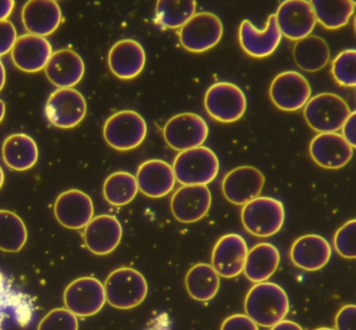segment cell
Masks as SVG:
<instances>
[{"instance_id":"8fae6325","label":"cell","mask_w":356,"mask_h":330,"mask_svg":"<svg viewBox=\"0 0 356 330\" xmlns=\"http://www.w3.org/2000/svg\"><path fill=\"white\" fill-rule=\"evenodd\" d=\"M106 300L104 285L91 277L74 280L63 293L66 308L79 317H89L97 313Z\"/></svg>"},{"instance_id":"74e56055","label":"cell","mask_w":356,"mask_h":330,"mask_svg":"<svg viewBox=\"0 0 356 330\" xmlns=\"http://www.w3.org/2000/svg\"><path fill=\"white\" fill-rule=\"evenodd\" d=\"M356 220H351L343 224L335 233L334 245L337 253L346 258H355Z\"/></svg>"},{"instance_id":"5b68a950","label":"cell","mask_w":356,"mask_h":330,"mask_svg":"<svg viewBox=\"0 0 356 330\" xmlns=\"http://www.w3.org/2000/svg\"><path fill=\"white\" fill-rule=\"evenodd\" d=\"M241 218L245 229L258 237H269L282 227L285 211L282 203L270 197H257L243 205Z\"/></svg>"},{"instance_id":"ba28073f","label":"cell","mask_w":356,"mask_h":330,"mask_svg":"<svg viewBox=\"0 0 356 330\" xmlns=\"http://www.w3.org/2000/svg\"><path fill=\"white\" fill-rule=\"evenodd\" d=\"M223 33L220 18L209 12L195 13L179 31L182 47L194 53L204 52L216 46Z\"/></svg>"},{"instance_id":"8992f818","label":"cell","mask_w":356,"mask_h":330,"mask_svg":"<svg viewBox=\"0 0 356 330\" xmlns=\"http://www.w3.org/2000/svg\"><path fill=\"white\" fill-rule=\"evenodd\" d=\"M147 124L137 112L124 110L109 117L104 123L103 135L115 149L127 151L139 146L147 134Z\"/></svg>"},{"instance_id":"9c48e42d","label":"cell","mask_w":356,"mask_h":330,"mask_svg":"<svg viewBox=\"0 0 356 330\" xmlns=\"http://www.w3.org/2000/svg\"><path fill=\"white\" fill-rule=\"evenodd\" d=\"M208 133L206 122L193 113H183L172 117L163 131L168 145L180 151L202 146Z\"/></svg>"},{"instance_id":"e575fe53","label":"cell","mask_w":356,"mask_h":330,"mask_svg":"<svg viewBox=\"0 0 356 330\" xmlns=\"http://www.w3.org/2000/svg\"><path fill=\"white\" fill-rule=\"evenodd\" d=\"M27 240V230L23 220L15 213L0 210V249L18 252Z\"/></svg>"},{"instance_id":"30bf717a","label":"cell","mask_w":356,"mask_h":330,"mask_svg":"<svg viewBox=\"0 0 356 330\" xmlns=\"http://www.w3.org/2000/svg\"><path fill=\"white\" fill-rule=\"evenodd\" d=\"M87 104L83 94L72 88H58L49 97L44 113L54 126L70 129L78 125L86 116Z\"/></svg>"},{"instance_id":"277c9868","label":"cell","mask_w":356,"mask_h":330,"mask_svg":"<svg viewBox=\"0 0 356 330\" xmlns=\"http://www.w3.org/2000/svg\"><path fill=\"white\" fill-rule=\"evenodd\" d=\"M351 111L339 95L323 92L308 100L303 115L308 125L315 131L332 133L341 129Z\"/></svg>"},{"instance_id":"9a60e30c","label":"cell","mask_w":356,"mask_h":330,"mask_svg":"<svg viewBox=\"0 0 356 330\" xmlns=\"http://www.w3.org/2000/svg\"><path fill=\"white\" fill-rule=\"evenodd\" d=\"M211 204V195L207 185H183L172 196L170 209L179 222L192 223L204 217Z\"/></svg>"},{"instance_id":"1f68e13d","label":"cell","mask_w":356,"mask_h":330,"mask_svg":"<svg viewBox=\"0 0 356 330\" xmlns=\"http://www.w3.org/2000/svg\"><path fill=\"white\" fill-rule=\"evenodd\" d=\"M310 3L316 22L330 30L346 25L355 11V2L350 0H312Z\"/></svg>"},{"instance_id":"4fadbf2b","label":"cell","mask_w":356,"mask_h":330,"mask_svg":"<svg viewBox=\"0 0 356 330\" xmlns=\"http://www.w3.org/2000/svg\"><path fill=\"white\" fill-rule=\"evenodd\" d=\"M311 93L308 81L296 71H286L277 74L269 89L273 103L285 111H295L302 108L309 99Z\"/></svg>"},{"instance_id":"d590c367","label":"cell","mask_w":356,"mask_h":330,"mask_svg":"<svg viewBox=\"0 0 356 330\" xmlns=\"http://www.w3.org/2000/svg\"><path fill=\"white\" fill-rule=\"evenodd\" d=\"M331 72L341 85H356V51L349 49L340 52L332 60Z\"/></svg>"},{"instance_id":"cb8c5ba5","label":"cell","mask_w":356,"mask_h":330,"mask_svg":"<svg viewBox=\"0 0 356 330\" xmlns=\"http://www.w3.org/2000/svg\"><path fill=\"white\" fill-rule=\"evenodd\" d=\"M136 179L140 192L151 198L168 195L174 188L176 180L172 167L159 159L143 163L138 169Z\"/></svg>"},{"instance_id":"5bb4252c","label":"cell","mask_w":356,"mask_h":330,"mask_svg":"<svg viewBox=\"0 0 356 330\" xmlns=\"http://www.w3.org/2000/svg\"><path fill=\"white\" fill-rule=\"evenodd\" d=\"M265 183V176L257 168L239 166L229 172L222 182L226 199L235 205H245L259 197Z\"/></svg>"},{"instance_id":"4dcf8cb0","label":"cell","mask_w":356,"mask_h":330,"mask_svg":"<svg viewBox=\"0 0 356 330\" xmlns=\"http://www.w3.org/2000/svg\"><path fill=\"white\" fill-rule=\"evenodd\" d=\"M185 286L189 295L200 302H207L217 294L220 276L211 265L197 263L188 271Z\"/></svg>"},{"instance_id":"4316f807","label":"cell","mask_w":356,"mask_h":330,"mask_svg":"<svg viewBox=\"0 0 356 330\" xmlns=\"http://www.w3.org/2000/svg\"><path fill=\"white\" fill-rule=\"evenodd\" d=\"M280 261V252L273 245L259 243L248 251L243 267L244 274L252 282H264L276 271Z\"/></svg>"},{"instance_id":"60d3db41","label":"cell","mask_w":356,"mask_h":330,"mask_svg":"<svg viewBox=\"0 0 356 330\" xmlns=\"http://www.w3.org/2000/svg\"><path fill=\"white\" fill-rule=\"evenodd\" d=\"M220 330H259V328L248 315L234 314L223 321Z\"/></svg>"},{"instance_id":"bcb514c9","label":"cell","mask_w":356,"mask_h":330,"mask_svg":"<svg viewBox=\"0 0 356 330\" xmlns=\"http://www.w3.org/2000/svg\"><path fill=\"white\" fill-rule=\"evenodd\" d=\"M6 113V104L4 101L0 99V123L3 120Z\"/></svg>"},{"instance_id":"c3c4849f","label":"cell","mask_w":356,"mask_h":330,"mask_svg":"<svg viewBox=\"0 0 356 330\" xmlns=\"http://www.w3.org/2000/svg\"><path fill=\"white\" fill-rule=\"evenodd\" d=\"M314 330H334V329H330V328H327V327H321V328H318V329H314Z\"/></svg>"},{"instance_id":"ee69618b","label":"cell","mask_w":356,"mask_h":330,"mask_svg":"<svg viewBox=\"0 0 356 330\" xmlns=\"http://www.w3.org/2000/svg\"><path fill=\"white\" fill-rule=\"evenodd\" d=\"M270 330H303V329L295 322L282 320L273 325Z\"/></svg>"},{"instance_id":"836d02e7","label":"cell","mask_w":356,"mask_h":330,"mask_svg":"<svg viewBox=\"0 0 356 330\" xmlns=\"http://www.w3.org/2000/svg\"><path fill=\"white\" fill-rule=\"evenodd\" d=\"M194 0H160L156 6V21L163 28H181L195 15Z\"/></svg>"},{"instance_id":"d6986e66","label":"cell","mask_w":356,"mask_h":330,"mask_svg":"<svg viewBox=\"0 0 356 330\" xmlns=\"http://www.w3.org/2000/svg\"><path fill=\"white\" fill-rule=\"evenodd\" d=\"M309 154L319 166L337 170L345 166L353 156V148L341 134L321 133L311 141Z\"/></svg>"},{"instance_id":"d4e9b609","label":"cell","mask_w":356,"mask_h":330,"mask_svg":"<svg viewBox=\"0 0 356 330\" xmlns=\"http://www.w3.org/2000/svg\"><path fill=\"white\" fill-rule=\"evenodd\" d=\"M146 56L137 41L124 39L117 42L108 52V63L111 72L121 79H131L143 70Z\"/></svg>"},{"instance_id":"7402d4cb","label":"cell","mask_w":356,"mask_h":330,"mask_svg":"<svg viewBox=\"0 0 356 330\" xmlns=\"http://www.w3.org/2000/svg\"><path fill=\"white\" fill-rule=\"evenodd\" d=\"M47 79L58 88H71L82 79L85 65L81 57L69 49L52 52L45 67Z\"/></svg>"},{"instance_id":"b9f144b4","label":"cell","mask_w":356,"mask_h":330,"mask_svg":"<svg viewBox=\"0 0 356 330\" xmlns=\"http://www.w3.org/2000/svg\"><path fill=\"white\" fill-rule=\"evenodd\" d=\"M355 124L356 113L355 111H353L341 127V135L353 148H355L356 147Z\"/></svg>"},{"instance_id":"f35d334b","label":"cell","mask_w":356,"mask_h":330,"mask_svg":"<svg viewBox=\"0 0 356 330\" xmlns=\"http://www.w3.org/2000/svg\"><path fill=\"white\" fill-rule=\"evenodd\" d=\"M14 24L8 19L0 22V56L11 51L17 40Z\"/></svg>"},{"instance_id":"7dc6e473","label":"cell","mask_w":356,"mask_h":330,"mask_svg":"<svg viewBox=\"0 0 356 330\" xmlns=\"http://www.w3.org/2000/svg\"><path fill=\"white\" fill-rule=\"evenodd\" d=\"M4 182V173L2 168L0 167V189L2 187Z\"/></svg>"},{"instance_id":"484cf974","label":"cell","mask_w":356,"mask_h":330,"mask_svg":"<svg viewBox=\"0 0 356 330\" xmlns=\"http://www.w3.org/2000/svg\"><path fill=\"white\" fill-rule=\"evenodd\" d=\"M331 254L329 242L323 237L316 234L298 238L290 250V257L293 264L307 271H316L323 267L330 261Z\"/></svg>"},{"instance_id":"d6a6232c","label":"cell","mask_w":356,"mask_h":330,"mask_svg":"<svg viewBox=\"0 0 356 330\" xmlns=\"http://www.w3.org/2000/svg\"><path fill=\"white\" fill-rule=\"evenodd\" d=\"M138 190L136 177L131 174L118 171L109 175L103 185V195L111 205L121 206L130 203Z\"/></svg>"},{"instance_id":"44dd1931","label":"cell","mask_w":356,"mask_h":330,"mask_svg":"<svg viewBox=\"0 0 356 330\" xmlns=\"http://www.w3.org/2000/svg\"><path fill=\"white\" fill-rule=\"evenodd\" d=\"M122 235L118 220L110 215H99L85 226L83 240L88 249L96 255H106L119 245Z\"/></svg>"},{"instance_id":"f546056e","label":"cell","mask_w":356,"mask_h":330,"mask_svg":"<svg viewBox=\"0 0 356 330\" xmlns=\"http://www.w3.org/2000/svg\"><path fill=\"white\" fill-rule=\"evenodd\" d=\"M296 65L302 70L314 72L323 69L330 58V48L322 38L308 35L297 41L293 51Z\"/></svg>"},{"instance_id":"f1b7e54d","label":"cell","mask_w":356,"mask_h":330,"mask_svg":"<svg viewBox=\"0 0 356 330\" xmlns=\"http://www.w3.org/2000/svg\"><path fill=\"white\" fill-rule=\"evenodd\" d=\"M33 313V306L27 295L16 290L0 273V330L4 319L14 317L19 324H28Z\"/></svg>"},{"instance_id":"8d00e7d4","label":"cell","mask_w":356,"mask_h":330,"mask_svg":"<svg viewBox=\"0 0 356 330\" xmlns=\"http://www.w3.org/2000/svg\"><path fill=\"white\" fill-rule=\"evenodd\" d=\"M76 316L67 308L50 311L40 322L38 330H78Z\"/></svg>"},{"instance_id":"ffe728a7","label":"cell","mask_w":356,"mask_h":330,"mask_svg":"<svg viewBox=\"0 0 356 330\" xmlns=\"http://www.w3.org/2000/svg\"><path fill=\"white\" fill-rule=\"evenodd\" d=\"M51 54V45L45 38L26 33L17 38L11 59L19 69L35 73L44 69Z\"/></svg>"},{"instance_id":"7c38bea8","label":"cell","mask_w":356,"mask_h":330,"mask_svg":"<svg viewBox=\"0 0 356 330\" xmlns=\"http://www.w3.org/2000/svg\"><path fill=\"white\" fill-rule=\"evenodd\" d=\"M282 35L291 40H299L312 32L316 19L309 1L286 0L280 3L275 14Z\"/></svg>"},{"instance_id":"7bdbcfd3","label":"cell","mask_w":356,"mask_h":330,"mask_svg":"<svg viewBox=\"0 0 356 330\" xmlns=\"http://www.w3.org/2000/svg\"><path fill=\"white\" fill-rule=\"evenodd\" d=\"M15 6L13 0H0V22L7 19Z\"/></svg>"},{"instance_id":"ab89813d","label":"cell","mask_w":356,"mask_h":330,"mask_svg":"<svg viewBox=\"0 0 356 330\" xmlns=\"http://www.w3.org/2000/svg\"><path fill=\"white\" fill-rule=\"evenodd\" d=\"M356 306L348 304L341 308L335 317L336 330H355Z\"/></svg>"},{"instance_id":"2e32d148","label":"cell","mask_w":356,"mask_h":330,"mask_svg":"<svg viewBox=\"0 0 356 330\" xmlns=\"http://www.w3.org/2000/svg\"><path fill=\"white\" fill-rule=\"evenodd\" d=\"M282 34L275 14L270 15L263 30L258 29L250 20H243L239 26L238 40L243 51L254 58L272 54L278 47Z\"/></svg>"},{"instance_id":"ac0fdd59","label":"cell","mask_w":356,"mask_h":330,"mask_svg":"<svg viewBox=\"0 0 356 330\" xmlns=\"http://www.w3.org/2000/svg\"><path fill=\"white\" fill-rule=\"evenodd\" d=\"M57 221L70 229L85 227L94 214L93 203L85 192L71 189L60 194L54 207Z\"/></svg>"},{"instance_id":"603a6c76","label":"cell","mask_w":356,"mask_h":330,"mask_svg":"<svg viewBox=\"0 0 356 330\" xmlns=\"http://www.w3.org/2000/svg\"><path fill=\"white\" fill-rule=\"evenodd\" d=\"M61 18L60 6L53 0H30L22 10V23L28 33L44 38L58 28Z\"/></svg>"},{"instance_id":"52a82bcc","label":"cell","mask_w":356,"mask_h":330,"mask_svg":"<svg viewBox=\"0 0 356 330\" xmlns=\"http://www.w3.org/2000/svg\"><path fill=\"white\" fill-rule=\"evenodd\" d=\"M204 103L207 113L223 123L239 119L247 107L244 92L229 82H218L211 85L206 92Z\"/></svg>"},{"instance_id":"6da1fadb","label":"cell","mask_w":356,"mask_h":330,"mask_svg":"<svg viewBox=\"0 0 356 330\" xmlns=\"http://www.w3.org/2000/svg\"><path fill=\"white\" fill-rule=\"evenodd\" d=\"M244 309L257 325L272 327L284 320L289 311V300L284 290L272 282L254 285L245 296Z\"/></svg>"},{"instance_id":"3957f363","label":"cell","mask_w":356,"mask_h":330,"mask_svg":"<svg viewBox=\"0 0 356 330\" xmlns=\"http://www.w3.org/2000/svg\"><path fill=\"white\" fill-rule=\"evenodd\" d=\"M106 299L114 308L129 309L139 305L147 294V283L136 270L123 267L113 271L104 285Z\"/></svg>"},{"instance_id":"f6af8a7d","label":"cell","mask_w":356,"mask_h":330,"mask_svg":"<svg viewBox=\"0 0 356 330\" xmlns=\"http://www.w3.org/2000/svg\"><path fill=\"white\" fill-rule=\"evenodd\" d=\"M6 82V70L5 67L0 60V92L3 88Z\"/></svg>"},{"instance_id":"7a4b0ae2","label":"cell","mask_w":356,"mask_h":330,"mask_svg":"<svg viewBox=\"0 0 356 330\" xmlns=\"http://www.w3.org/2000/svg\"><path fill=\"white\" fill-rule=\"evenodd\" d=\"M172 170L175 179L184 185H206L218 175L219 160L211 149L200 146L179 153Z\"/></svg>"},{"instance_id":"e0dca14e","label":"cell","mask_w":356,"mask_h":330,"mask_svg":"<svg viewBox=\"0 0 356 330\" xmlns=\"http://www.w3.org/2000/svg\"><path fill=\"white\" fill-rule=\"evenodd\" d=\"M248 251L245 239L238 234L229 233L216 243L211 254V266L219 276L233 278L243 270Z\"/></svg>"},{"instance_id":"83f0119b","label":"cell","mask_w":356,"mask_h":330,"mask_svg":"<svg viewBox=\"0 0 356 330\" xmlns=\"http://www.w3.org/2000/svg\"><path fill=\"white\" fill-rule=\"evenodd\" d=\"M2 157L5 164L15 171L31 168L38 158V149L34 140L24 133L9 135L2 145Z\"/></svg>"}]
</instances>
